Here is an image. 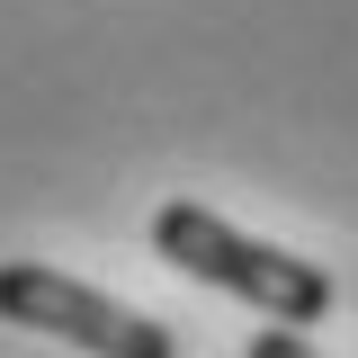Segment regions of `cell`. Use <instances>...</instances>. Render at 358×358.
<instances>
[{"label": "cell", "mask_w": 358, "mask_h": 358, "mask_svg": "<svg viewBox=\"0 0 358 358\" xmlns=\"http://www.w3.org/2000/svg\"><path fill=\"white\" fill-rule=\"evenodd\" d=\"M152 260H171L179 278H197V287H215L233 305H251L260 322H331L341 305V287H331V268L296 260V251H278V242H251L242 224H224L215 206H197V197H171L162 215H152Z\"/></svg>", "instance_id": "1"}, {"label": "cell", "mask_w": 358, "mask_h": 358, "mask_svg": "<svg viewBox=\"0 0 358 358\" xmlns=\"http://www.w3.org/2000/svg\"><path fill=\"white\" fill-rule=\"evenodd\" d=\"M0 322L9 331H45V341H72L90 358H179L171 322L99 296L81 278H63L54 260H0Z\"/></svg>", "instance_id": "2"}, {"label": "cell", "mask_w": 358, "mask_h": 358, "mask_svg": "<svg viewBox=\"0 0 358 358\" xmlns=\"http://www.w3.org/2000/svg\"><path fill=\"white\" fill-rule=\"evenodd\" d=\"M242 358H322V350H313L296 322H268V331H251V350H242Z\"/></svg>", "instance_id": "3"}]
</instances>
